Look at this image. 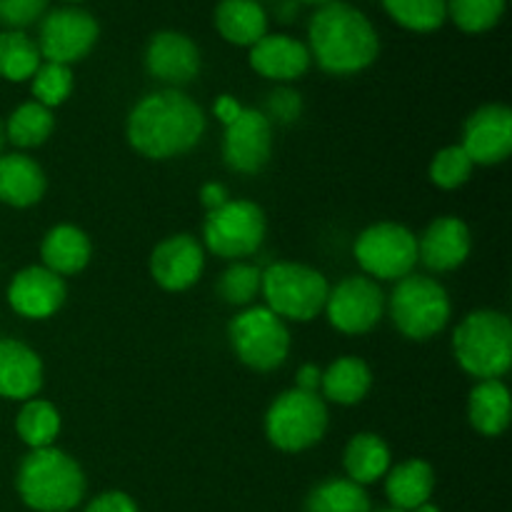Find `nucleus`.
<instances>
[{"mask_svg":"<svg viewBox=\"0 0 512 512\" xmlns=\"http://www.w3.org/2000/svg\"><path fill=\"white\" fill-rule=\"evenodd\" d=\"M380 5L410 33H435L448 20V0H380Z\"/></svg>","mask_w":512,"mask_h":512,"instance_id":"31","label":"nucleus"},{"mask_svg":"<svg viewBox=\"0 0 512 512\" xmlns=\"http://www.w3.org/2000/svg\"><path fill=\"white\" fill-rule=\"evenodd\" d=\"M512 413L510 390L503 380H480L468 398V420L485 438H498L508 430Z\"/></svg>","mask_w":512,"mask_h":512,"instance_id":"23","label":"nucleus"},{"mask_svg":"<svg viewBox=\"0 0 512 512\" xmlns=\"http://www.w3.org/2000/svg\"><path fill=\"white\" fill-rule=\"evenodd\" d=\"M15 430L30 450L50 448L60 433V413L48 400L30 398L15 418Z\"/></svg>","mask_w":512,"mask_h":512,"instance_id":"30","label":"nucleus"},{"mask_svg":"<svg viewBox=\"0 0 512 512\" xmlns=\"http://www.w3.org/2000/svg\"><path fill=\"white\" fill-rule=\"evenodd\" d=\"M273 153V125L260 110L243 108V113L225 125L223 158L235 173L255 175L268 165Z\"/></svg>","mask_w":512,"mask_h":512,"instance_id":"13","label":"nucleus"},{"mask_svg":"<svg viewBox=\"0 0 512 512\" xmlns=\"http://www.w3.org/2000/svg\"><path fill=\"white\" fill-rule=\"evenodd\" d=\"M508 0H448V20L468 35L493 30L503 20Z\"/></svg>","mask_w":512,"mask_h":512,"instance_id":"33","label":"nucleus"},{"mask_svg":"<svg viewBox=\"0 0 512 512\" xmlns=\"http://www.w3.org/2000/svg\"><path fill=\"white\" fill-rule=\"evenodd\" d=\"M250 68L275 83H290L308 73L310 50L303 40L285 33H268L250 48Z\"/></svg>","mask_w":512,"mask_h":512,"instance_id":"19","label":"nucleus"},{"mask_svg":"<svg viewBox=\"0 0 512 512\" xmlns=\"http://www.w3.org/2000/svg\"><path fill=\"white\" fill-rule=\"evenodd\" d=\"M460 368L478 380H500L512 365V323L498 310H475L453 333Z\"/></svg>","mask_w":512,"mask_h":512,"instance_id":"4","label":"nucleus"},{"mask_svg":"<svg viewBox=\"0 0 512 512\" xmlns=\"http://www.w3.org/2000/svg\"><path fill=\"white\" fill-rule=\"evenodd\" d=\"M473 165H498L512 153V110L503 103H488L465 120L463 145Z\"/></svg>","mask_w":512,"mask_h":512,"instance_id":"14","label":"nucleus"},{"mask_svg":"<svg viewBox=\"0 0 512 512\" xmlns=\"http://www.w3.org/2000/svg\"><path fill=\"white\" fill-rule=\"evenodd\" d=\"M325 313L330 325L340 333L363 335L383 318L385 295L368 275H348L335 288H330Z\"/></svg>","mask_w":512,"mask_h":512,"instance_id":"12","label":"nucleus"},{"mask_svg":"<svg viewBox=\"0 0 512 512\" xmlns=\"http://www.w3.org/2000/svg\"><path fill=\"white\" fill-rule=\"evenodd\" d=\"M473 238L465 220L443 215L433 220L418 238V260L435 273H448L468 260Z\"/></svg>","mask_w":512,"mask_h":512,"instance_id":"18","label":"nucleus"},{"mask_svg":"<svg viewBox=\"0 0 512 512\" xmlns=\"http://www.w3.org/2000/svg\"><path fill=\"white\" fill-rule=\"evenodd\" d=\"M63 3H68V5H78V3H85V0H63Z\"/></svg>","mask_w":512,"mask_h":512,"instance_id":"46","label":"nucleus"},{"mask_svg":"<svg viewBox=\"0 0 512 512\" xmlns=\"http://www.w3.org/2000/svg\"><path fill=\"white\" fill-rule=\"evenodd\" d=\"M65 280L43 265H30L20 270L8 288V303L18 315L30 320H43L58 313L65 303Z\"/></svg>","mask_w":512,"mask_h":512,"instance_id":"17","label":"nucleus"},{"mask_svg":"<svg viewBox=\"0 0 512 512\" xmlns=\"http://www.w3.org/2000/svg\"><path fill=\"white\" fill-rule=\"evenodd\" d=\"M100 38V25L93 13L75 5L48 10L40 18L38 50L45 63L73 65L95 48Z\"/></svg>","mask_w":512,"mask_h":512,"instance_id":"11","label":"nucleus"},{"mask_svg":"<svg viewBox=\"0 0 512 512\" xmlns=\"http://www.w3.org/2000/svg\"><path fill=\"white\" fill-rule=\"evenodd\" d=\"M228 338L240 363L258 370V373L278 370L288 360V325L265 305H253V308H245L243 313L235 315L228 328Z\"/></svg>","mask_w":512,"mask_h":512,"instance_id":"8","label":"nucleus"},{"mask_svg":"<svg viewBox=\"0 0 512 512\" xmlns=\"http://www.w3.org/2000/svg\"><path fill=\"white\" fill-rule=\"evenodd\" d=\"M205 268V253L193 235H170L150 255V273L163 290L180 293L193 288Z\"/></svg>","mask_w":512,"mask_h":512,"instance_id":"16","label":"nucleus"},{"mask_svg":"<svg viewBox=\"0 0 512 512\" xmlns=\"http://www.w3.org/2000/svg\"><path fill=\"white\" fill-rule=\"evenodd\" d=\"M215 30L230 45L253 48L268 35V13L258 0H220L213 15Z\"/></svg>","mask_w":512,"mask_h":512,"instance_id":"21","label":"nucleus"},{"mask_svg":"<svg viewBox=\"0 0 512 512\" xmlns=\"http://www.w3.org/2000/svg\"><path fill=\"white\" fill-rule=\"evenodd\" d=\"M143 63L155 80L170 88H180L198 78L203 60L193 38L178 30H160L145 45Z\"/></svg>","mask_w":512,"mask_h":512,"instance_id":"15","label":"nucleus"},{"mask_svg":"<svg viewBox=\"0 0 512 512\" xmlns=\"http://www.w3.org/2000/svg\"><path fill=\"white\" fill-rule=\"evenodd\" d=\"M85 512H138V505H135V500L128 493L110 490V493L93 498V503L85 508Z\"/></svg>","mask_w":512,"mask_h":512,"instance_id":"39","label":"nucleus"},{"mask_svg":"<svg viewBox=\"0 0 512 512\" xmlns=\"http://www.w3.org/2000/svg\"><path fill=\"white\" fill-rule=\"evenodd\" d=\"M370 385H373L370 365L355 355H343L335 360L320 380L323 400L338 405H358L370 393Z\"/></svg>","mask_w":512,"mask_h":512,"instance_id":"26","label":"nucleus"},{"mask_svg":"<svg viewBox=\"0 0 512 512\" xmlns=\"http://www.w3.org/2000/svg\"><path fill=\"white\" fill-rule=\"evenodd\" d=\"M48 180L43 168L23 153L0 155V203L13 208H30L40 203Z\"/></svg>","mask_w":512,"mask_h":512,"instance_id":"22","label":"nucleus"},{"mask_svg":"<svg viewBox=\"0 0 512 512\" xmlns=\"http://www.w3.org/2000/svg\"><path fill=\"white\" fill-rule=\"evenodd\" d=\"M320 380H323V370L313 363H305L303 368L298 370V388L295 390H303V393H318L320 390Z\"/></svg>","mask_w":512,"mask_h":512,"instance_id":"42","label":"nucleus"},{"mask_svg":"<svg viewBox=\"0 0 512 512\" xmlns=\"http://www.w3.org/2000/svg\"><path fill=\"white\" fill-rule=\"evenodd\" d=\"M260 293L265 298V308L273 310L278 318L308 323L325 310L330 283L310 265L273 263L263 270Z\"/></svg>","mask_w":512,"mask_h":512,"instance_id":"5","label":"nucleus"},{"mask_svg":"<svg viewBox=\"0 0 512 512\" xmlns=\"http://www.w3.org/2000/svg\"><path fill=\"white\" fill-rule=\"evenodd\" d=\"M268 220L253 200H228L223 208L208 213L203 225L205 245L225 260L253 255L263 245Z\"/></svg>","mask_w":512,"mask_h":512,"instance_id":"9","label":"nucleus"},{"mask_svg":"<svg viewBox=\"0 0 512 512\" xmlns=\"http://www.w3.org/2000/svg\"><path fill=\"white\" fill-rule=\"evenodd\" d=\"M305 512H370V498L363 485L348 478H330L310 490Z\"/></svg>","mask_w":512,"mask_h":512,"instance_id":"28","label":"nucleus"},{"mask_svg":"<svg viewBox=\"0 0 512 512\" xmlns=\"http://www.w3.org/2000/svg\"><path fill=\"white\" fill-rule=\"evenodd\" d=\"M53 130V113L45 105L35 103V100L20 105L8 118V125H5V135L18 148H38V145H43L53 135Z\"/></svg>","mask_w":512,"mask_h":512,"instance_id":"32","label":"nucleus"},{"mask_svg":"<svg viewBox=\"0 0 512 512\" xmlns=\"http://www.w3.org/2000/svg\"><path fill=\"white\" fill-rule=\"evenodd\" d=\"M50 0H0V25L5 30H25L48 13Z\"/></svg>","mask_w":512,"mask_h":512,"instance_id":"37","label":"nucleus"},{"mask_svg":"<svg viewBox=\"0 0 512 512\" xmlns=\"http://www.w3.org/2000/svg\"><path fill=\"white\" fill-rule=\"evenodd\" d=\"M473 175V160L460 145L443 148L430 163V180L443 190H455L465 185Z\"/></svg>","mask_w":512,"mask_h":512,"instance_id":"36","label":"nucleus"},{"mask_svg":"<svg viewBox=\"0 0 512 512\" xmlns=\"http://www.w3.org/2000/svg\"><path fill=\"white\" fill-rule=\"evenodd\" d=\"M435 490V470L425 460L413 458L395 465L385 475V495L395 510L410 512L430 503Z\"/></svg>","mask_w":512,"mask_h":512,"instance_id":"25","label":"nucleus"},{"mask_svg":"<svg viewBox=\"0 0 512 512\" xmlns=\"http://www.w3.org/2000/svg\"><path fill=\"white\" fill-rule=\"evenodd\" d=\"M390 448L380 435L375 433H360L345 445L343 465L348 480L358 485H370L375 480L385 478L390 470Z\"/></svg>","mask_w":512,"mask_h":512,"instance_id":"27","label":"nucleus"},{"mask_svg":"<svg viewBox=\"0 0 512 512\" xmlns=\"http://www.w3.org/2000/svg\"><path fill=\"white\" fill-rule=\"evenodd\" d=\"M228 200H230L228 190H225V185H220V183H205L203 190H200V203L208 208V213L223 208Z\"/></svg>","mask_w":512,"mask_h":512,"instance_id":"40","label":"nucleus"},{"mask_svg":"<svg viewBox=\"0 0 512 512\" xmlns=\"http://www.w3.org/2000/svg\"><path fill=\"white\" fill-rule=\"evenodd\" d=\"M213 110H215V118H218L220 123L230 125L240 113H243V105H240L233 95H220V98L215 100Z\"/></svg>","mask_w":512,"mask_h":512,"instance_id":"41","label":"nucleus"},{"mask_svg":"<svg viewBox=\"0 0 512 512\" xmlns=\"http://www.w3.org/2000/svg\"><path fill=\"white\" fill-rule=\"evenodd\" d=\"M260 278H263V270L255 265L233 263L220 275L218 295L223 298V303L243 308V305L253 303L255 295L260 293Z\"/></svg>","mask_w":512,"mask_h":512,"instance_id":"35","label":"nucleus"},{"mask_svg":"<svg viewBox=\"0 0 512 512\" xmlns=\"http://www.w3.org/2000/svg\"><path fill=\"white\" fill-rule=\"evenodd\" d=\"M125 133L128 143L145 158H178L200 143L205 133V113L193 98L175 88H165L135 103Z\"/></svg>","mask_w":512,"mask_h":512,"instance_id":"1","label":"nucleus"},{"mask_svg":"<svg viewBox=\"0 0 512 512\" xmlns=\"http://www.w3.org/2000/svg\"><path fill=\"white\" fill-rule=\"evenodd\" d=\"M358 265L378 280H400L418 263V238L405 225L375 223L355 240Z\"/></svg>","mask_w":512,"mask_h":512,"instance_id":"10","label":"nucleus"},{"mask_svg":"<svg viewBox=\"0 0 512 512\" xmlns=\"http://www.w3.org/2000/svg\"><path fill=\"white\" fill-rule=\"evenodd\" d=\"M3 143H5V130H3V123H0V150H3Z\"/></svg>","mask_w":512,"mask_h":512,"instance_id":"45","label":"nucleus"},{"mask_svg":"<svg viewBox=\"0 0 512 512\" xmlns=\"http://www.w3.org/2000/svg\"><path fill=\"white\" fill-rule=\"evenodd\" d=\"M378 512H403V510H395V508H388V510H378Z\"/></svg>","mask_w":512,"mask_h":512,"instance_id":"47","label":"nucleus"},{"mask_svg":"<svg viewBox=\"0 0 512 512\" xmlns=\"http://www.w3.org/2000/svg\"><path fill=\"white\" fill-rule=\"evenodd\" d=\"M410 512H440V508H438V505H433V503H423L420 508H415Z\"/></svg>","mask_w":512,"mask_h":512,"instance_id":"43","label":"nucleus"},{"mask_svg":"<svg viewBox=\"0 0 512 512\" xmlns=\"http://www.w3.org/2000/svg\"><path fill=\"white\" fill-rule=\"evenodd\" d=\"M90 255V238L75 225H55L48 230L40 245V258H43V268L53 270L55 275H75L80 270L88 268Z\"/></svg>","mask_w":512,"mask_h":512,"instance_id":"24","label":"nucleus"},{"mask_svg":"<svg viewBox=\"0 0 512 512\" xmlns=\"http://www.w3.org/2000/svg\"><path fill=\"white\" fill-rule=\"evenodd\" d=\"M43 388V363L38 353L13 338L0 340V398L30 400Z\"/></svg>","mask_w":512,"mask_h":512,"instance_id":"20","label":"nucleus"},{"mask_svg":"<svg viewBox=\"0 0 512 512\" xmlns=\"http://www.w3.org/2000/svg\"><path fill=\"white\" fill-rule=\"evenodd\" d=\"M30 80H33L35 103L45 105V108H58L73 93V70L68 65L40 63Z\"/></svg>","mask_w":512,"mask_h":512,"instance_id":"34","label":"nucleus"},{"mask_svg":"<svg viewBox=\"0 0 512 512\" xmlns=\"http://www.w3.org/2000/svg\"><path fill=\"white\" fill-rule=\"evenodd\" d=\"M43 58L25 30H0V78L23 83L35 75Z\"/></svg>","mask_w":512,"mask_h":512,"instance_id":"29","label":"nucleus"},{"mask_svg":"<svg viewBox=\"0 0 512 512\" xmlns=\"http://www.w3.org/2000/svg\"><path fill=\"white\" fill-rule=\"evenodd\" d=\"M448 290L428 275H405L398 280L390 298L393 323L405 338L430 340L450 320Z\"/></svg>","mask_w":512,"mask_h":512,"instance_id":"7","label":"nucleus"},{"mask_svg":"<svg viewBox=\"0 0 512 512\" xmlns=\"http://www.w3.org/2000/svg\"><path fill=\"white\" fill-rule=\"evenodd\" d=\"M328 430V405L318 393L285 390L265 415V435L285 453H300L323 440Z\"/></svg>","mask_w":512,"mask_h":512,"instance_id":"6","label":"nucleus"},{"mask_svg":"<svg viewBox=\"0 0 512 512\" xmlns=\"http://www.w3.org/2000/svg\"><path fill=\"white\" fill-rule=\"evenodd\" d=\"M18 495L35 512H70L85 495V475L55 445L30 450L18 468Z\"/></svg>","mask_w":512,"mask_h":512,"instance_id":"3","label":"nucleus"},{"mask_svg":"<svg viewBox=\"0 0 512 512\" xmlns=\"http://www.w3.org/2000/svg\"><path fill=\"white\" fill-rule=\"evenodd\" d=\"M310 60L328 75H355L375 63L380 38L363 10L343 0L320 5L308 23Z\"/></svg>","mask_w":512,"mask_h":512,"instance_id":"2","label":"nucleus"},{"mask_svg":"<svg viewBox=\"0 0 512 512\" xmlns=\"http://www.w3.org/2000/svg\"><path fill=\"white\" fill-rule=\"evenodd\" d=\"M295 3H308V5H328V3H333V0H295Z\"/></svg>","mask_w":512,"mask_h":512,"instance_id":"44","label":"nucleus"},{"mask_svg":"<svg viewBox=\"0 0 512 512\" xmlns=\"http://www.w3.org/2000/svg\"><path fill=\"white\" fill-rule=\"evenodd\" d=\"M260 113L270 120V125L295 123V120L300 118V113H303V98H300V93H295V90L278 88L268 95L265 110H260Z\"/></svg>","mask_w":512,"mask_h":512,"instance_id":"38","label":"nucleus"}]
</instances>
